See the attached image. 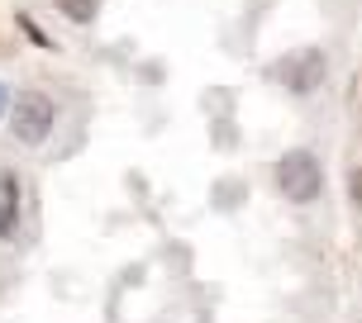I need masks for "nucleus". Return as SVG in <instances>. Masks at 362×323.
<instances>
[{
  "mask_svg": "<svg viewBox=\"0 0 362 323\" xmlns=\"http://www.w3.org/2000/svg\"><path fill=\"white\" fill-rule=\"evenodd\" d=\"M276 190H281L291 205L320 200V190H325V166H320V157H315L310 147L281 152V162H276Z\"/></svg>",
  "mask_w": 362,
  "mask_h": 323,
  "instance_id": "obj_1",
  "label": "nucleus"
},
{
  "mask_svg": "<svg viewBox=\"0 0 362 323\" xmlns=\"http://www.w3.org/2000/svg\"><path fill=\"white\" fill-rule=\"evenodd\" d=\"M57 124V105L43 95V90H19L15 105H10V133H15L19 143H48V133Z\"/></svg>",
  "mask_w": 362,
  "mask_h": 323,
  "instance_id": "obj_2",
  "label": "nucleus"
},
{
  "mask_svg": "<svg viewBox=\"0 0 362 323\" xmlns=\"http://www.w3.org/2000/svg\"><path fill=\"white\" fill-rule=\"evenodd\" d=\"M325 53L320 48H305V53L286 57L281 67H276V76L286 81V90H296V95H315V90L325 86Z\"/></svg>",
  "mask_w": 362,
  "mask_h": 323,
  "instance_id": "obj_3",
  "label": "nucleus"
},
{
  "mask_svg": "<svg viewBox=\"0 0 362 323\" xmlns=\"http://www.w3.org/2000/svg\"><path fill=\"white\" fill-rule=\"evenodd\" d=\"M19 233V176L0 171V243H15Z\"/></svg>",
  "mask_w": 362,
  "mask_h": 323,
  "instance_id": "obj_4",
  "label": "nucleus"
},
{
  "mask_svg": "<svg viewBox=\"0 0 362 323\" xmlns=\"http://www.w3.org/2000/svg\"><path fill=\"white\" fill-rule=\"evenodd\" d=\"M57 10L72 19V24H90L100 15V0H57Z\"/></svg>",
  "mask_w": 362,
  "mask_h": 323,
  "instance_id": "obj_5",
  "label": "nucleus"
},
{
  "mask_svg": "<svg viewBox=\"0 0 362 323\" xmlns=\"http://www.w3.org/2000/svg\"><path fill=\"white\" fill-rule=\"evenodd\" d=\"M348 195H353V205L362 209V166H353V171H348Z\"/></svg>",
  "mask_w": 362,
  "mask_h": 323,
  "instance_id": "obj_6",
  "label": "nucleus"
},
{
  "mask_svg": "<svg viewBox=\"0 0 362 323\" xmlns=\"http://www.w3.org/2000/svg\"><path fill=\"white\" fill-rule=\"evenodd\" d=\"M0 114H5V86H0Z\"/></svg>",
  "mask_w": 362,
  "mask_h": 323,
  "instance_id": "obj_7",
  "label": "nucleus"
}]
</instances>
